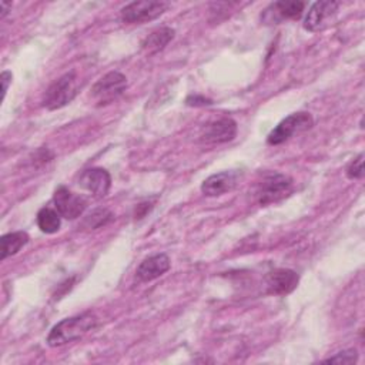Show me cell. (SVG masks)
Returning <instances> with one entry per match:
<instances>
[{"mask_svg":"<svg viewBox=\"0 0 365 365\" xmlns=\"http://www.w3.org/2000/svg\"><path fill=\"white\" fill-rule=\"evenodd\" d=\"M237 171H221L210 175L201 184V191L207 197H218L232 191L238 184Z\"/></svg>","mask_w":365,"mask_h":365,"instance_id":"obj_13","label":"cell"},{"mask_svg":"<svg viewBox=\"0 0 365 365\" xmlns=\"http://www.w3.org/2000/svg\"><path fill=\"white\" fill-rule=\"evenodd\" d=\"M127 88V78L120 71H110L103 76L91 88V97L97 106H106L120 97Z\"/></svg>","mask_w":365,"mask_h":365,"instance_id":"obj_5","label":"cell"},{"mask_svg":"<svg viewBox=\"0 0 365 365\" xmlns=\"http://www.w3.org/2000/svg\"><path fill=\"white\" fill-rule=\"evenodd\" d=\"M339 3L338 1H331V0H321L315 1L304 20V29L308 31H318L322 30L329 24V21L335 17L338 11Z\"/></svg>","mask_w":365,"mask_h":365,"instance_id":"obj_8","label":"cell"},{"mask_svg":"<svg viewBox=\"0 0 365 365\" xmlns=\"http://www.w3.org/2000/svg\"><path fill=\"white\" fill-rule=\"evenodd\" d=\"M37 225L41 232L46 234H54L60 230L61 225V215L57 212V210L43 207L37 212Z\"/></svg>","mask_w":365,"mask_h":365,"instance_id":"obj_17","label":"cell"},{"mask_svg":"<svg viewBox=\"0 0 365 365\" xmlns=\"http://www.w3.org/2000/svg\"><path fill=\"white\" fill-rule=\"evenodd\" d=\"M235 135L237 123L231 117H221L205 124L200 134V140L205 144H221L234 140Z\"/></svg>","mask_w":365,"mask_h":365,"instance_id":"obj_9","label":"cell"},{"mask_svg":"<svg viewBox=\"0 0 365 365\" xmlns=\"http://www.w3.org/2000/svg\"><path fill=\"white\" fill-rule=\"evenodd\" d=\"M265 282L269 294L287 295L297 288L299 277L295 271L289 268H277L265 277Z\"/></svg>","mask_w":365,"mask_h":365,"instance_id":"obj_12","label":"cell"},{"mask_svg":"<svg viewBox=\"0 0 365 365\" xmlns=\"http://www.w3.org/2000/svg\"><path fill=\"white\" fill-rule=\"evenodd\" d=\"M53 201L57 212L67 220H74L80 217L86 210V200L78 194H74L64 185H60L53 195Z\"/></svg>","mask_w":365,"mask_h":365,"instance_id":"obj_7","label":"cell"},{"mask_svg":"<svg viewBox=\"0 0 365 365\" xmlns=\"http://www.w3.org/2000/svg\"><path fill=\"white\" fill-rule=\"evenodd\" d=\"M27 242H29V234L24 232V231H14V232L4 234L0 238L1 261H4L6 258L17 254Z\"/></svg>","mask_w":365,"mask_h":365,"instance_id":"obj_16","label":"cell"},{"mask_svg":"<svg viewBox=\"0 0 365 365\" xmlns=\"http://www.w3.org/2000/svg\"><path fill=\"white\" fill-rule=\"evenodd\" d=\"M11 73L4 70L1 74H0V81H1V100H4L6 97V93H7V88H9V84L11 83Z\"/></svg>","mask_w":365,"mask_h":365,"instance_id":"obj_22","label":"cell"},{"mask_svg":"<svg viewBox=\"0 0 365 365\" xmlns=\"http://www.w3.org/2000/svg\"><path fill=\"white\" fill-rule=\"evenodd\" d=\"M77 77L74 71H68L58 77L44 93L43 106L48 110H58L67 106L77 94Z\"/></svg>","mask_w":365,"mask_h":365,"instance_id":"obj_2","label":"cell"},{"mask_svg":"<svg viewBox=\"0 0 365 365\" xmlns=\"http://www.w3.org/2000/svg\"><path fill=\"white\" fill-rule=\"evenodd\" d=\"M0 7H1V14H0V17H1V19H4V17H6V14L9 13V10H10V7H11V6H10V4H7L6 1H1V3H0Z\"/></svg>","mask_w":365,"mask_h":365,"instance_id":"obj_23","label":"cell"},{"mask_svg":"<svg viewBox=\"0 0 365 365\" xmlns=\"http://www.w3.org/2000/svg\"><path fill=\"white\" fill-rule=\"evenodd\" d=\"M292 190V180L281 173H269L259 182L257 195L261 205L277 202Z\"/></svg>","mask_w":365,"mask_h":365,"instance_id":"obj_6","label":"cell"},{"mask_svg":"<svg viewBox=\"0 0 365 365\" xmlns=\"http://www.w3.org/2000/svg\"><path fill=\"white\" fill-rule=\"evenodd\" d=\"M168 6L170 4L167 1H157V0L133 1L121 9L120 16H121V20L128 24L145 23L160 17L168 9Z\"/></svg>","mask_w":365,"mask_h":365,"instance_id":"obj_4","label":"cell"},{"mask_svg":"<svg viewBox=\"0 0 365 365\" xmlns=\"http://www.w3.org/2000/svg\"><path fill=\"white\" fill-rule=\"evenodd\" d=\"M312 124H314V118L309 113L299 111V113L289 114L282 121H279L274 130H271V133L267 137V143L269 145L282 144L292 135L309 130Z\"/></svg>","mask_w":365,"mask_h":365,"instance_id":"obj_3","label":"cell"},{"mask_svg":"<svg viewBox=\"0 0 365 365\" xmlns=\"http://www.w3.org/2000/svg\"><path fill=\"white\" fill-rule=\"evenodd\" d=\"M356 361H358V354L355 349H345L328 359H324L325 364H355Z\"/></svg>","mask_w":365,"mask_h":365,"instance_id":"obj_19","label":"cell"},{"mask_svg":"<svg viewBox=\"0 0 365 365\" xmlns=\"http://www.w3.org/2000/svg\"><path fill=\"white\" fill-rule=\"evenodd\" d=\"M78 184L84 190L91 192L94 197L101 198V197L107 195V192L111 187V175L107 170H104L101 167L88 168L81 173Z\"/></svg>","mask_w":365,"mask_h":365,"instance_id":"obj_11","label":"cell"},{"mask_svg":"<svg viewBox=\"0 0 365 365\" xmlns=\"http://www.w3.org/2000/svg\"><path fill=\"white\" fill-rule=\"evenodd\" d=\"M364 175V153H361L356 158H354L346 167V177L351 180L362 178Z\"/></svg>","mask_w":365,"mask_h":365,"instance_id":"obj_20","label":"cell"},{"mask_svg":"<svg viewBox=\"0 0 365 365\" xmlns=\"http://www.w3.org/2000/svg\"><path fill=\"white\" fill-rule=\"evenodd\" d=\"M111 218H113V214H111L107 208H96L94 211H91V212L86 217L84 225H86L87 228L94 230V228H98V227L107 224Z\"/></svg>","mask_w":365,"mask_h":365,"instance_id":"obj_18","label":"cell"},{"mask_svg":"<svg viewBox=\"0 0 365 365\" xmlns=\"http://www.w3.org/2000/svg\"><path fill=\"white\" fill-rule=\"evenodd\" d=\"M187 104L188 106H194V107H198V106H208V104H212L211 100L205 98L204 96H198V94H191L187 97Z\"/></svg>","mask_w":365,"mask_h":365,"instance_id":"obj_21","label":"cell"},{"mask_svg":"<svg viewBox=\"0 0 365 365\" xmlns=\"http://www.w3.org/2000/svg\"><path fill=\"white\" fill-rule=\"evenodd\" d=\"M170 265H171V261L167 254L164 252L154 254L145 258L144 261H141V264L135 271V275L141 282H148L165 274L170 269Z\"/></svg>","mask_w":365,"mask_h":365,"instance_id":"obj_14","label":"cell"},{"mask_svg":"<svg viewBox=\"0 0 365 365\" xmlns=\"http://www.w3.org/2000/svg\"><path fill=\"white\" fill-rule=\"evenodd\" d=\"M97 324V318L91 312H83L57 322L47 335L50 346H61L84 336Z\"/></svg>","mask_w":365,"mask_h":365,"instance_id":"obj_1","label":"cell"},{"mask_svg":"<svg viewBox=\"0 0 365 365\" xmlns=\"http://www.w3.org/2000/svg\"><path fill=\"white\" fill-rule=\"evenodd\" d=\"M174 29L171 27H158L153 30L143 41H141V48L145 54L151 56L158 51H161L173 38H174Z\"/></svg>","mask_w":365,"mask_h":365,"instance_id":"obj_15","label":"cell"},{"mask_svg":"<svg viewBox=\"0 0 365 365\" xmlns=\"http://www.w3.org/2000/svg\"><path fill=\"white\" fill-rule=\"evenodd\" d=\"M304 1H274L261 14V20L265 24H278L282 20H295L301 17L304 11Z\"/></svg>","mask_w":365,"mask_h":365,"instance_id":"obj_10","label":"cell"}]
</instances>
